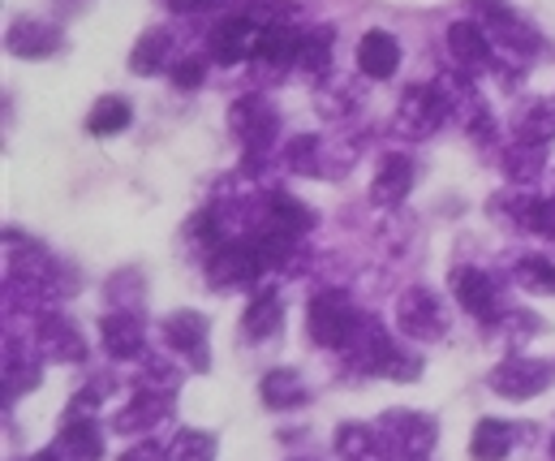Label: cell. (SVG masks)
Masks as SVG:
<instances>
[{"label":"cell","instance_id":"4fadbf2b","mask_svg":"<svg viewBox=\"0 0 555 461\" xmlns=\"http://www.w3.org/2000/svg\"><path fill=\"white\" fill-rule=\"evenodd\" d=\"M35 349L48 358V362H82L87 358V341L82 332L69 323V315L61 310H39L35 319Z\"/></svg>","mask_w":555,"mask_h":461},{"label":"cell","instance_id":"603a6c76","mask_svg":"<svg viewBox=\"0 0 555 461\" xmlns=\"http://www.w3.org/2000/svg\"><path fill=\"white\" fill-rule=\"evenodd\" d=\"M39 349L35 354H26V345H9L4 349V406H13L22 393H30L35 384H39Z\"/></svg>","mask_w":555,"mask_h":461},{"label":"cell","instance_id":"7c38bea8","mask_svg":"<svg viewBox=\"0 0 555 461\" xmlns=\"http://www.w3.org/2000/svg\"><path fill=\"white\" fill-rule=\"evenodd\" d=\"M448 56L465 78H482L495 69V43L478 22H452L448 26Z\"/></svg>","mask_w":555,"mask_h":461},{"label":"cell","instance_id":"d590c367","mask_svg":"<svg viewBox=\"0 0 555 461\" xmlns=\"http://www.w3.org/2000/svg\"><path fill=\"white\" fill-rule=\"evenodd\" d=\"M172 461H216V436L207 432H177V440L168 445Z\"/></svg>","mask_w":555,"mask_h":461},{"label":"cell","instance_id":"52a82bcc","mask_svg":"<svg viewBox=\"0 0 555 461\" xmlns=\"http://www.w3.org/2000/svg\"><path fill=\"white\" fill-rule=\"evenodd\" d=\"M164 341H168V349L190 367V371H211V349H207V341H211V319L203 315V310H177V315H168L164 319Z\"/></svg>","mask_w":555,"mask_h":461},{"label":"cell","instance_id":"30bf717a","mask_svg":"<svg viewBox=\"0 0 555 461\" xmlns=\"http://www.w3.org/2000/svg\"><path fill=\"white\" fill-rule=\"evenodd\" d=\"M474 13H478V26L491 35V43L495 48H508V52H539V35H534V26L521 17V13H513L504 0H474Z\"/></svg>","mask_w":555,"mask_h":461},{"label":"cell","instance_id":"484cf974","mask_svg":"<svg viewBox=\"0 0 555 461\" xmlns=\"http://www.w3.org/2000/svg\"><path fill=\"white\" fill-rule=\"evenodd\" d=\"M543 203L547 199H539V194H530V190H504V194H495L491 199V212L500 216V220H508V225H517V229H530V233H539V216H543Z\"/></svg>","mask_w":555,"mask_h":461},{"label":"cell","instance_id":"f1b7e54d","mask_svg":"<svg viewBox=\"0 0 555 461\" xmlns=\"http://www.w3.org/2000/svg\"><path fill=\"white\" fill-rule=\"evenodd\" d=\"M168 56H172L168 30H164V26H151L139 43H134V52H130V69H134L139 78H151V74H159V69L168 65Z\"/></svg>","mask_w":555,"mask_h":461},{"label":"cell","instance_id":"ba28073f","mask_svg":"<svg viewBox=\"0 0 555 461\" xmlns=\"http://www.w3.org/2000/svg\"><path fill=\"white\" fill-rule=\"evenodd\" d=\"M452 294L456 303L469 310L478 323H504L513 310L504 303V290L482 272V268H452Z\"/></svg>","mask_w":555,"mask_h":461},{"label":"cell","instance_id":"277c9868","mask_svg":"<svg viewBox=\"0 0 555 461\" xmlns=\"http://www.w3.org/2000/svg\"><path fill=\"white\" fill-rule=\"evenodd\" d=\"M263 277V259L255 251V242H237L229 238L220 251L207 255V285L220 290V294H233V290H246Z\"/></svg>","mask_w":555,"mask_h":461},{"label":"cell","instance_id":"1f68e13d","mask_svg":"<svg viewBox=\"0 0 555 461\" xmlns=\"http://www.w3.org/2000/svg\"><path fill=\"white\" fill-rule=\"evenodd\" d=\"M332 43H336V30L332 26H310L301 35V56H297V69L323 78L332 69Z\"/></svg>","mask_w":555,"mask_h":461},{"label":"cell","instance_id":"3957f363","mask_svg":"<svg viewBox=\"0 0 555 461\" xmlns=\"http://www.w3.org/2000/svg\"><path fill=\"white\" fill-rule=\"evenodd\" d=\"M229 130L242 139V148L259 164L263 155L272 152V143L280 139V113L263 95H242V100H233V108H229Z\"/></svg>","mask_w":555,"mask_h":461},{"label":"cell","instance_id":"60d3db41","mask_svg":"<svg viewBox=\"0 0 555 461\" xmlns=\"http://www.w3.org/2000/svg\"><path fill=\"white\" fill-rule=\"evenodd\" d=\"M30 461H65V453H61V449L52 445V449H43V453H35V458H30Z\"/></svg>","mask_w":555,"mask_h":461},{"label":"cell","instance_id":"e575fe53","mask_svg":"<svg viewBox=\"0 0 555 461\" xmlns=\"http://www.w3.org/2000/svg\"><path fill=\"white\" fill-rule=\"evenodd\" d=\"M513 281H517L526 294L555 298V264H552V259H543V255H526V259H517Z\"/></svg>","mask_w":555,"mask_h":461},{"label":"cell","instance_id":"7402d4cb","mask_svg":"<svg viewBox=\"0 0 555 461\" xmlns=\"http://www.w3.org/2000/svg\"><path fill=\"white\" fill-rule=\"evenodd\" d=\"M301 35H306V30H297L293 22H276V26H268L255 61H263V65H272V69H297Z\"/></svg>","mask_w":555,"mask_h":461},{"label":"cell","instance_id":"4dcf8cb0","mask_svg":"<svg viewBox=\"0 0 555 461\" xmlns=\"http://www.w3.org/2000/svg\"><path fill=\"white\" fill-rule=\"evenodd\" d=\"M543 168H547V148H543V143H521V139H517L513 148H504V172H508L517 185L539 181Z\"/></svg>","mask_w":555,"mask_h":461},{"label":"cell","instance_id":"5b68a950","mask_svg":"<svg viewBox=\"0 0 555 461\" xmlns=\"http://www.w3.org/2000/svg\"><path fill=\"white\" fill-rule=\"evenodd\" d=\"M555 380V358H526V354H513L504 358L495 371H491V388L508 401H530L539 393H547Z\"/></svg>","mask_w":555,"mask_h":461},{"label":"cell","instance_id":"d6a6232c","mask_svg":"<svg viewBox=\"0 0 555 461\" xmlns=\"http://www.w3.org/2000/svg\"><path fill=\"white\" fill-rule=\"evenodd\" d=\"M284 164L293 172H306V177H336V168L323 159V143L314 135H297L288 148H284Z\"/></svg>","mask_w":555,"mask_h":461},{"label":"cell","instance_id":"d6986e66","mask_svg":"<svg viewBox=\"0 0 555 461\" xmlns=\"http://www.w3.org/2000/svg\"><path fill=\"white\" fill-rule=\"evenodd\" d=\"M358 69H362L366 78H375V82L392 78V74L401 69V43H397V35H388V30H366L362 43H358Z\"/></svg>","mask_w":555,"mask_h":461},{"label":"cell","instance_id":"b9f144b4","mask_svg":"<svg viewBox=\"0 0 555 461\" xmlns=\"http://www.w3.org/2000/svg\"><path fill=\"white\" fill-rule=\"evenodd\" d=\"M293 461H314V458H293Z\"/></svg>","mask_w":555,"mask_h":461},{"label":"cell","instance_id":"ee69618b","mask_svg":"<svg viewBox=\"0 0 555 461\" xmlns=\"http://www.w3.org/2000/svg\"><path fill=\"white\" fill-rule=\"evenodd\" d=\"M414 461H430V458H414Z\"/></svg>","mask_w":555,"mask_h":461},{"label":"cell","instance_id":"4316f807","mask_svg":"<svg viewBox=\"0 0 555 461\" xmlns=\"http://www.w3.org/2000/svg\"><path fill=\"white\" fill-rule=\"evenodd\" d=\"M263 225L301 238V233L314 229V212H310L301 199H293V194H284V190H272V194H268V207H263Z\"/></svg>","mask_w":555,"mask_h":461},{"label":"cell","instance_id":"9c48e42d","mask_svg":"<svg viewBox=\"0 0 555 461\" xmlns=\"http://www.w3.org/2000/svg\"><path fill=\"white\" fill-rule=\"evenodd\" d=\"M448 117H452V108H448V95L439 91V82H422V87H410V91L401 95L397 130L410 135V139H426V135H435Z\"/></svg>","mask_w":555,"mask_h":461},{"label":"cell","instance_id":"cb8c5ba5","mask_svg":"<svg viewBox=\"0 0 555 461\" xmlns=\"http://www.w3.org/2000/svg\"><path fill=\"white\" fill-rule=\"evenodd\" d=\"M250 242H255V251H259V259H263V272H293V268H297V251H301L297 233H284V229L263 225Z\"/></svg>","mask_w":555,"mask_h":461},{"label":"cell","instance_id":"f35d334b","mask_svg":"<svg viewBox=\"0 0 555 461\" xmlns=\"http://www.w3.org/2000/svg\"><path fill=\"white\" fill-rule=\"evenodd\" d=\"M539 233L555 242V199H547V203H543V216H539Z\"/></svg>","mask_w":555,"mask_h":461},{"label":"cell","instance_id":"ac0fdd59","mask_svg":"<svg viewBox=\"0 0 555 461\" xmlns=\"http://www.w3.org/2000/svg\"><path fill=\"white\" fill-rule=\"evenodd\" d=\"M56 449L65 461H100L104 458V427L95 423V414H65L61 432H56Z\"/></svg>","mask_w":555,"mask_h":461},{"label":"cell","instance_id":"83f0119b","mask_svg":"<svg viewBox=\"0 0 555 461\" xmlns=\"http://www.w3.org/2000/svg\"><path fill=\"white\" fill-rule=\"evenodd\" d=\"M259 393H263V401H268L272 410H297V406H306V401H310V388L301 384V375H297L293 367H276V371H268Z\"/></svg>","mask_w":555,"mask_h":461},{"label":"cell","instance_id":"8fae6325","mask_svg":"<svg viewBox=\"0 0 555 461\" xmlns=\"http://www.w3.org/2000/svg\"><path fill=\"white\" fill-rule=\"evenodd\" d=\"M397 328L410 336V341H439L448 332V315L439 307V298L426 290V285H410L401 298H397Z\"/></svg>","mask_w":555,"mask_h":461},{"label":"cell","instance_id":"d4e9b609","mask_svg":"<svg viewBox=\"0 0 555 461\" xmlns=\"http://www.w3.org/2000/svg\"><path fill=\"white\" fill-rule=\"evenodd\" d=\"M517 445V427L504 423V419H482L469 436V453L474 461H504Z\"/></svg>","mask_w":555,"mask_h":461},{"label":"cell","instance_id":"2e32d148","mask_svg":"<svg viewBox=\"0 0 555 461\" xmlns=\"http://www.w3.org/2000/svg\"><path fill=\"white\" fill-rule=\"evenodd\" d=\"M414 181H417L414 155L388 152L384 159H379L375 181H371V203H375V207H397V203H405V199H410Z\"/></svg>","mask_w":555,"mask_h":461},{"label":"cell","instance_id":"5bb4252c","mask_svg":"<svg viewBox=\"0 0 555 461\" xmlns=\"http://www.w3.org/2000/svg\"><path fill=\"white\" fill-rule=\"evenodd\" d=\"M100 341H104V354L117 358V362H130V358H142L146 349V328L134 310L117 307L100 319Z\"/></svg>","mask_w":555,"mask_h":461},{"label":"cell","instance_id":"e0dca14e","mask_svg":"<svg viewBox=\"0 0 555 461\" xmlns=\"http://www.w3.org/2000/svg\"><path fill=\"white\" fill-rule=\"evenodd\" d=\"M61 48V30L43 17H17L9 30H4V52L9 56H22V61H43Z\"/></svg>","mask_w":555,"mask_h":461},{"label":"cell","instance_id":"f546056e","mask_svg":"<svg viewBox=\"0 0 555 461\" xmlns=\"http://www.w3.org/2000/svg\"><path fill=\"white\" fill-rule=\"evenodd\" d=\"M280 323H284V303H280V294L276 290H259V298L250 303L246 319H242V332H246L250 341H268Z\"/></svg>","mask_w":555,"mask_h":461},{"label":"cell","instance_id":"8d00e7d4","mask_svg":"<svg viewBox=\"0 0 555 461\" xmlns=\"http://www.w3.org/2000/svg\"><path fill=\"white\" fill-rule=\"evenodd\" d=\"M168 78H172V87H181V91H198V87H203V78H207V69H203V61L185 56V61H172Z\"/></svg>","mask_w":555,"mask_h":461},{"label":"cell","instance_id":"8992f818","mask_svg":"<svg viewBox=\"0 0 555 461\" xmlns=\"http://www.w3.org/2000/svg\"><path fill=\"white\" fill-rule=\"evenodd\" d=\"M263 30H268V26L255 22L246 9H242V13H229V17H220V22L211 26V35H207V52H211L220 65H242V61L259 56Z\"/></svg>","mask_w":555,"mask_h":461},{"label":"cell","instance_id":"74e56055","mask_svg":"<svg viewBox=\"0 0 555 461\" xmlns=\"http://www.w3.org/2000/svg\"><path fill=\"white\" fill-rule=\"evenodd\" d=\"M121 461H172L168 458V445H159V440H142L134 449H126Z\"/></svg>","mask_w":555,"mask_h":461},{"label":"cell","instance_id":"6da1fadb","mask_svg":"<svg viewBox=\"0 0 555 461\" xmlns=\"http://www.w3.org/2000/svg\"><path fill=\"white\" fill-rule=\"evenodd\" d=\"M366 315L353 307V298L349 294H340V290H327V294H314L310 298V310H306V332H310V341L314 345H323V349H345L349 345V336L358 332V323H362Z\"/></svg>","mask_w":555,"mask_h":461},{"label":"cell","instance_id":"7bdbcfd3","mask_svg":"<svg viewBox=\"0 0 555 461\" xmlns=\"http://www.w3.org/2000/svg\"><path fill=\"white\" fill-rule=\"evenodd\" d=\"M552 458H555V440H552Z\"/></svg>","mask_w":555,"mask_h":461},{"label":"cell","instance_id":"836d02e7","mask_svg":"<svg viewBox=\"0 0 555 461\" xmlns=\"http://www.w3.org/2000/svg\"><path fill=\"white\" fill-rule=\"evenodd\" d=\"M130 121H134L130 104H126L121 95H108V100H100V104L91 108V117H87V130H91L95 139H113V135H121Z\"/></svg>","mask_w":555,"mask_h":461},{"label":"cell","instance_id":"ffe728a7","mask_svg":"<svg viewBox=\"0 0 555 461\" xmlns=\"http://www.w3.org/2000/svg\"><path fill=\"white\" fill-rule=\"evenodd\" d=\"M336 453L345 461H392L384 432L375 423H340L336 427Z\"/></svg>","mask_w":555,"mask_h":461},{"label":"cell","instance_id":"44dd1931","mask_svg":"<svg viewBox=\"0 0 555 461\" xmlns=\"http://www.w3.org/2000/svg\"><path fill=\"white\" fill-rule=\"evenodd\" d=\"M513 139H521V143H552L555 139V100H521L517 108H513Z\"/></svg>","mask_w":555,"mask_h":461},{"label":"cell","instance_id":"9a60e30c","mask_svg":"<svg viewBox=\"0 0 555 461\" xmlns=\"http://www.w3.org/2000/svg\"><path fill=\"white\" fill-rule=\"evenodd\" d=\"M172 401L177 393H164V388H139L134 401L113 419V432L117 436H142L151 427H159L168 414H172Z\"/></svg>","mask_w":555,"mask_h":461},{"label":"cell","instance_id":"7a4b0ae2","mask_svg":"<svg viewBox=\"0 0 555 461\" xmlns=\"http://www.w3.org/2000/svg\"><path fill=\"white\" fill-rule=\"evenodd\" d=\"M384 432V445L392 461H414V458H430L435 440H439V427L430 414H417V410H388L379 414L375 423Z\"/></svg>","mask_w":555,"mask_h":461},{"label":"cell","instance_id":"ab89813d","mask_svg":"<svg viewBox=\"0 0 555 461\" xmlns=\"http://www.w3.org/2000/svg\"><path fill=\"white\" fill-rule=\"evenodd\" d=\"M211 4H220V0H168V9H177V13H203Z\"/></svg>","mask_w":555,"mask_h":461}]
</instances>
